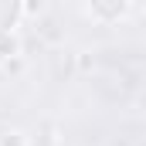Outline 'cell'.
I'll return each instance as SVG.
<instances>
[{
  "label": "cell",
  "mask_w": 146,
  "mask_h": 146,
  "mask_svg": "<svg viewBox=\"0 0 146 146\" xmlns=\"http://www.w3.org/2000/svg\"><path fill=\"white\" fill-rule=\"evenodd\" d=\"M17 17H21V0H0V34H7Z\"/></svg>",
  "instance_id": "7a4b0ae2"
},
{
  "label": "cell",
  "mask_w": 146,
  "mask_h": 146,
  "mask_svg": "<svg viewBox=\"0 0 146 146\" xmlns=\"http://www.w3.org/2000/svg\"><path fill=\"white\" fill-rule=\"evenodd\" d=\"M17 54H21L17 37L14 34H0V61H10V58H17Z\"/></svg>",
  "instance_id": "3957f363"
},
{
  "label": "cell",
  "mask_w": 146,
  "mask_h": 146,
  "mask_svg": "<svg viewBox=\"0 0 146 146\" xmlns=\"http://www.w3.org/2000/svg\"><path fill=\"white\" fill-rule=\"evenodd\" d=\"M0 146H27V139L21 133H7V136H0Z\"/></svg>",
  "instance_id": "277c9868"
},
{
  "label": "cell",
  "mask_w": 146,
  "mask_h": 146,
  "mask_svg": "<svg viewBox=\"0 0 146 146\" xmlns=\"http://www.w3.org/2000/svg\"><path fill=\"white\" fill-rule=\"evenodd\" d=\"M34 7H41V0H31V10H34Z\"/></svg>",
  "instance_id": "5b68a950"
},
{
  "label": "cell",
  "mask_w": 146,
  "mask_h": 146,
  "mask_svg": "<svg viewBox=\"0 0 146 146\" xmlns=\"http://www.w3.org/2000/svg\"><path fill=\"white\" fill-rule=\"evenodd\" d=\"M88 10L99 17V21H119V17H126V10H129V0H88Z\"/></svg>",
  "instance_id": "6da1fadb"
}]
</instances>
